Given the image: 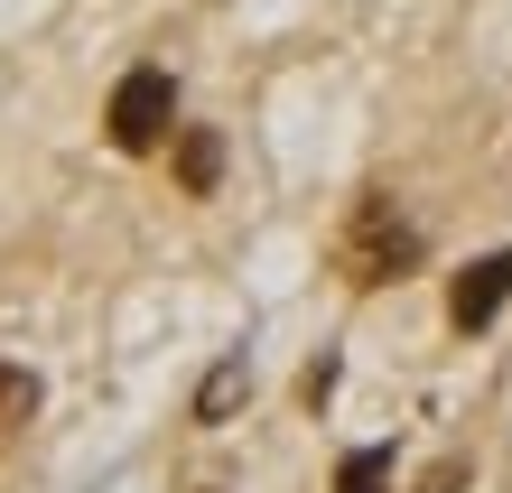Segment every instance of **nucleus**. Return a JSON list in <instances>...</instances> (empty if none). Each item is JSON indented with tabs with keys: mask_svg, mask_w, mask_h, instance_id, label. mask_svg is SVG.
I'll use <instances>...</instances> for the list:
<instances>
[{
	"mask_svg": "<svg viewBox=\"0 0 512 493\" xmlns=\"http://www.w3.org/2000/svg\"><path fill=\"white\" fill-rule=\"evenodd\" d=\"M326 261H336L345 289H391L419 270V224L401 214L391 187H364L345 214H336V242H326Z\"/></svg>",
	"mask_w": 512,
	"mask_h": 493,
	"instance_id": "1",
	"label": "nucleus"
},
{
	"mask_svg": "<svg viewBox=\"0 0 512 493\" xmlns=\"http://www.w3.org/2000/svg\"><path fill=\"white\" fill-rule=\"evenodd\" d=\"M103 131H112V149H122V159L168 149V140H177V84H168V66H131L122 84H112Z\"/></svg>",
	"mask_w": 512,
	"mask_h": 493,
	"instance_id": "2",
	"label": "nucleus"
},
{
	"mask_svg": "<svg viewBox=\"0 0 512 493\" xmlns=\"http://www.w3.org/2000/svg\"><path fill=\"white\" fill-rule=\"evenodd\" d=\"M503 298H512V252H485V261H466V270H457V289H447V317H457V335H475V326H494V317H503Z\"/></svg>",
	"mask_w": 512,
	"mask_h": 493,
	"instance_id": "3",
	"label": "nucleus"
},
{
	"mask_svg": "<svg viewBox=\"0 0 512 493\" xmlns=\"http://www.w3.org/2000/svg\"><path fill=\"white\" fill-rule=\"evenodd\" d=\"M243 400H252V354H224L215 373L196 382V428H224L233 410H243Z\"/></svg>",
	"mask_w": 512,
	"mask_h": 493,
	"instance_id": "4",
	"label": "nucleus"
},
{
	"mask_svg": "<svg viewBox=\"0 0 512 493\" xmlns=\"http://www.w3.org/2000/svg\"><path fill=\"white\" fill-rule=\"evenodd\" d=\"M215 177H224V140L177 121V187H187V196H215Z\"/></svg>",
	"mask_w": 512,
	"mask_h": 493,
	"instance_id": "5",
	"label": "nucleus"
},
{
	"mask_svg": "<svg viewBox=\"0 0 512 493\" xmlns=\"http://www.w3.org/2000/svg\"><path fill=\"white\" fill-rule=\"evenodd\" d=\"M38 419V373H19V363H0V447H19V428Z\"/></svg>",
	"mask_w": 512,
	"mask_h": 493,
	"instance_id": "6",
	"label": "nucleus"
},
{
	"mask_svg": "<svg viewBox=\"0 0 512 493\" xmlns=\"http://www.w3.org/2000/svg\"><path fill=\"white\" fill-rule=\"evenodd\" d=\"M336 493H391V447H354L336 466Z\"/></svg>",
	"mask_w": 512,
	"mask_h": 493,
	"instance_id": "7",
	"label": "nucleus"
},
{
	"mask_svg": "<svg viewBox=\"0 0 512 493\" xmlns=\"http://www.w3.org/2000/svg\"><path fill=\"white\" fill-rule=\"evenodd\" d=\"M326 391H336V354H317L308 373H298V400H308V410H326Z\"/></svg>",
	"mask_w": 512,
	"mask_h": 493,
	"instance_id": "8",
	"label": "nucleus"
},
{
	"mask_svg": "<svg viewBox=\"0 0 512 493\" xmlns=\"http://www.w3.org/2000/svg\"><path fill=\"white\" fill-rule=\"evenodd\" d=\"M419 493H466V456H438V466L419 475Z\"/></svg>",
	"mask_w": 512,
	"mask_h": 493,
	"instance_id": "9",
	"label": "nucleus"
}]
</instances>
